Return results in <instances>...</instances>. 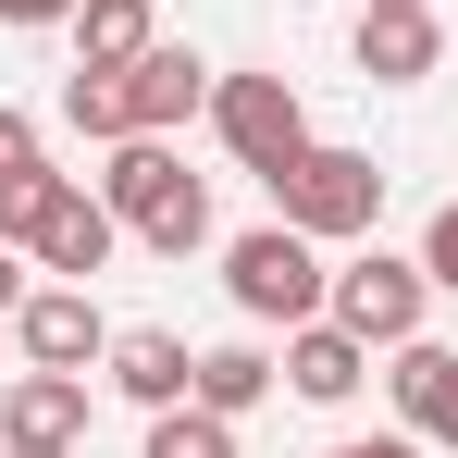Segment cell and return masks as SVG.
I'll use <instances>...</instances> for the list:
<instances>
[{
    "label": "cell",
    "instance_id": "cell-1",
    "mask_svg": "<svg viewBox=\"0 0 458 458\" xmlns=\"http://www.w3.org/2000/svg\"><path fill=\"white\" fill-rule=\"evenodd\" d=\"M99 199L124 211V235H149L161 260L211 248V186L174 161V137H112V174H99Z\"/></svg>",
    "mask_w": 458,
    "mask_h": 458
},
{
    "label": "cell",
    "instance_id": "cell-2",
    "mask_svg": "<svg viewBox=\"0 0 458 458\" xmlns=\"http://www.w3.org/2000/svg\"><path fill=\"white\" fill-rule=\"evenodd\" d=\"M273 186V224H298V235H322V248H347V235H372L384 224V161L372 149H322L310 137L285 174H260Z\"/></svg>",
    "mask_w": 458,
    "mask_h": 458
},
{
    "label": "cell",
    "instance_id": "cell-3",
    "mask_svg": "<svg viewBox=\"0 0 458 458\" xmlns=\"http://www.w3.org/2000/svg\"><path fill=\"white\" fill-rule=\"evenodd\" d=\"M224 298L248 310V322H322L335 310V273H322V235H298V224H260V235H235L224 248Z\"/></svg>",
    "mask_w": 458,
    "mask_h": 458
},
{
    "label": "cell",
    "instance_id": "cell-4",
    "mask_svg": "<svg viewBox=\"0 0 458 458\" xmlns=\"http://www.w3.org/2000/svg\"><path fill=\"white\" fill-rule=\"evenodd\" d=\"M211 124H224V149L248 161V174H285V161L310 149V99L285 75H211Z\"/></svg>",
    "mask_w": 458,
    "mask_h": 458
},
{
    "label": "cell",
    "instance_id": "cell-5",
    "mask_svg": "<svg viewBox=\"0 0 458 458\" xmlns=\"http://www.w3.org/2000/svg\"><path fill=\"white\" fill-rule=\"evenodd\" d=\"M421 310H434V273H421V260H396V248H360V260L335 273V322H347L360 347H409V335H421Z\"/></svg>",
    "mask_w": 458,
    "mask_h": 458
},
{
    "label": "cell",
    "instance_id": "cell-6",
    "mask_svg": "<svg viewBox=\"0 0 458 458\" xmlns=\"http://www.w3.org/2000/svg\"><path fill=\"white\" fill-rule=\"evenodd\" d=\"M13 347H25V372H99V360H112V322H99V298H87V285H63V273H50L38 298L13 310Z\"/></svg>",
    "mask_w": 458,
    "mask_h": 458
},
{
    "label": "cell",
    "instance_id": "cell-7",
    "mask_svg": "<svg viewBox=\"0 0 458 458\" xmlns=\"http://www.w3.org/2000/svg\"><path fill=\"white\" fill-rule=\"evenodd\" d=\"M434 63H446L434 0H360V75H372V87H421Z\"/></svg>",
    "mask_w": 458,
    "mask_h": 458
},
{
    "label": "cell",
    "instance_id": "cell-8",
    "mask_svg": "<svg viewBox=\"0 0 458 458\" xmlns=\"http://www.w3.org/2000/svg\"><path fill=\"white\" fill-rule=\"evenodd\" d=\"M384 396H396V421L421 446H458V347H434V335L384 347Z\"/></svg>",
    "mask_w": 458,
    "mask_h": 458
},
{
    "label": "cell",
    "instance_id": "cell-9",
    "mask_svg": "<svg viewBox=\"0 0 458 458\" xmlns=\"http://www.w3.org/2000/svg\"><path fill=\"white\" fill-rule=\"evenodd\" d=\"M124 112H137V137H174L186 112H211V63H199L186 38L137 50V63H124Z\"/></svg>",
    "mask_w": 458,
    "mask_h": 458
},
{
    "label": "cell",
    "instance_id": "cell-10",
    "mask_svg": "<svg viewBox=\"0 0 458 458\" xmlns=\"http://www.w3.org/2000/svg\"><path fill=\"white\" fill-rule=\"evenodd\" d=\"M99 372H112V396H137V409H186V384H199V347H186V335H161V322H124Z\"/></svg>",
    "mask_w": 458,
    "mask_h": 458
},
{
    "label": "cell",
    "instance_id": "cell-11",
    "mask_svg": "<svg viewBox=\"0 0 458 458\" xmlns=\"http://www.w3.org/2000/svg\"><path fill=\"white\" fill-rule=\"evenodd\" d=\"M87 434V372H13L0 384V446H75Z\"/></svg>",
    "mask_w": 458,
    "mask_h": 458
},
{
    "label": "cell",
    "instance_id": "cell-12",
    "mask_svg": "<svg viewBox=\"0 0 458 458\" xmlns=\"http://www.w3.org/2000/svg\"><path fill=\"white\" fill-rule=\"evenodd\" d=\"M285 384H298L310 409H347V396L372 384V347H360V335L322 310V322H298V335H285Z\"/></svg>",
    "mask_w": 458,
    "mask_h": 458
},
{
    "label": "cell",
    "instance_id": "cell-13",
    "mask_svg": "<svg viewBox=\"0 0 458 458\" xmlns=\"http://www.w3.org/2000/svg\"><path fill=\"white\" fill-rule=\"evenodd\" d=\"M112 248H124V211H112V199H87V186H63V211L38 224V273L87 285V273H112Z\"/></svg>",
    "mask_w": 458,
    "mask_h": 458
},
{
    "label": "cell",
    "instance_id": "cell-14",
    "mask_svg": "<svg viewBox=\"0 0 458 458\" xmlns=\"http://www.w3.org/2000/svg\"><path fill=\"white\" fill-rule=\"evenodd\" d=\"M137 50H161V13H149V0H75V63L124 75Z\"/></svg>",
    "mask_w": 458,
    "mask_h": 458
},
{
    "label": "cell",
    "instance_id": "cell-15",
    "mask_svg": "<svg viewBox=\"0 0 458 458\" xmlns=\"http://www.w3.org/2000/svg\"><path fill=\"white\" fill-rule=\"evenodd\" d=\"M63 186H75V174H63V161H50V149H25V161H0V235H13V248H25V260H38V224H50V211H63Z\"/></svg>",
    "mask_w": 458,
    "mask_h": 458
},
{
    "label": "cell",
    "instance_id": "cell-16",
    "mask_svg": "<svg viewBox=\"0 0 458 458\" xmlns=\"http://www.w3.org/2000/svg\"><path fill=\"white\" fill-rule=\"evenodd\" d=\"M273 360H260V347H248V335H235V347H199V384H186V396H199V409H224V421H248V409H260V396H273Z\"/></svg>",
    "mask_w": 458,
    "mask_h": 458
},
{
    "label": "cell",
    "instance_id": "cell-17",
    "mask_svg": "<svg viewBox=\"0 0 458 458\" xmlns=\"http://www.w3.org/2000/svg\"><path fill=\"white\" fill-rule=\"evenodd\" d=\"M63 124H75V137H99V149H112V137H137V112H124V75L75 63V75H63Z\"/></svg>",
    "mask_w": 458,
    "mask_h": 458
},
{
    "label": "cell",
    "instance_id": "cell-18",
    "mask_svg": "<svg viewBox=\"0 0 458 458\" xmlns=\"http://www.w3.org/2000/svg\"><path fill=\"white\" fill-rule=\"evenodd\" d=\"M149 458H235V421L199 409V396L186 409H149Z\"/></svg>",
    "mask_w": 458,
    "mask_h": 458
},
{
    "label": "cell",
    "instance_id": "cell-19",
    "mask_svg": "<svg viewBox=\"0 0 458 458\" xmlns=\"http://www.w3.org/2000/svg\"><path fill=\"white\" fill-rule=\"evenodd\" d=\"M421 273H434V298H458V199L421 224Z\"/></svg>",
    "mask_w": 458,
    "mask_h": 458
},
{
    "label": "cell",
    "instance_id": "cell-20",
    "mask_svg": "<svg viewBox=\"0 0 458 458\" xmlns=\"http://www.w3.org/2000/svg\"><path fill=\"white\" fill-rule=\"evenodd\" d=\"M38 298V285H25V248H13V235H0V322H13V310Z\"/></svg>",
    "mask_w": 458,
    "mask_h": 458
},
{
    "label": "cell",
    "instance_id": "cell-21",
    "mask_svg": "<svg viewBox=\"0 0 458 458\" xmlns=\"http://www.w3.org/2000/svg\"><path fill=\"white\" fill-rule=\"evenodd\" d=\"M322 458H421V434H360V446H322Z\"/></svg>",
    "mask_w": 458,
    "mask_h": 458
},
{
    "label": "cell",
    "instance_id": "cell-22",
    "mask_svg": "<svg viewBox=\"0 0 458 458\" xmlns=\"http://www.w3.org/2000/svg\"><path fill=\"white\" fill-rule=\"evenodd\" d=\"M0 25H75V0H0Z\"/></svg>",
    "mask_w": 458,
    "mask_h": 458
},
{
    "label": "cell",
    "instance_id": "cell-23",
    "mask_svg": "<svg viewBox=\"0 0 458 458\" xmlns=\"http://www.w3.org/2000/svg\"><path fill=\"white\" fill-rule=\"evenodd\" d=\"M0 458H75V446H0Z\"/></svg>",
    "mask_w": 458,
    "mask_h": 458
}]
</instances>
